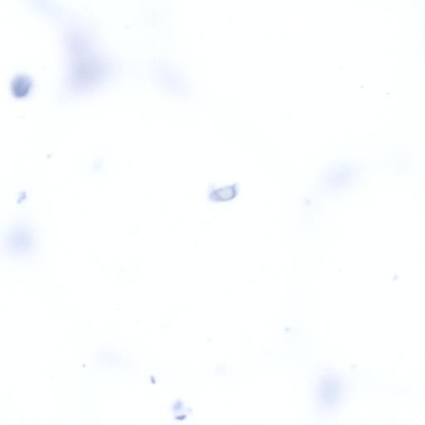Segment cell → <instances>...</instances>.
Wrapping results in <instances>:
<instances>
[{
	"mask_svg": "<svg viewBox=\"0 0 425 425\" xmlns=\"http://www.w3.org/2000/svg\"><path fill=\"white\" fill-rule=\"evenodd\" d=\"M237 185L234 184L231 187L218 189L210 193V200L214 202H225L233 200L237 196Z\"/></svg>",
	"mask_w": 425,
	"mask_h": 425,
	"instance_id": "6da1fadb",
	"label": "cell"
}]
</instances>
